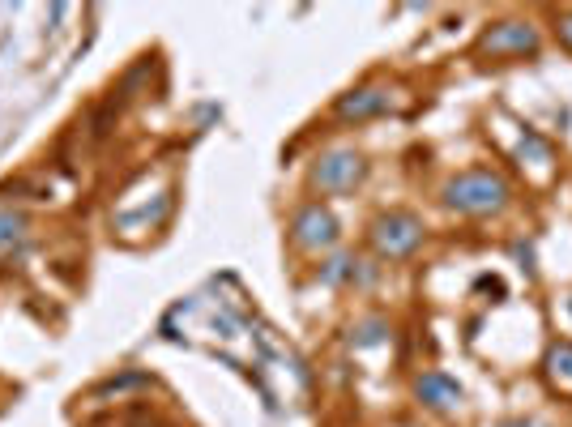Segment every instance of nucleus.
<instances>
[{"mask_svg":"<svg viewBox=\"0 0 572 427\" xmlns=\"http://www.w3.org/2000/svg\"><path fill=\"white\" fill-rule=\"evenodd\" d=\"M444 205L457 214H496L508 205V180L487 167L462 171V176H453L444 184Z\"/></svg>","mask_w":572,"mask_h":427,"instance_id":"nucleus-1","label":"nucleus"},{"mask_svg":"<svg viewBox=\"0 0 572 427\" xmlns=\"http://www.w3.org/2000/svg\"><path fill=\"white\" fill-rule=\"evenodd\" d=\"M423 244V223L415 214H406V210H393V214H380L376 223H372V248L380 252V257H389V261H402L410 257Z\"/></svg>","mask_w":572,"mask_h":427,"instance_id":"nucleus-2","label":"nucleus"},{"mask_svg":"<svg viewBox=\"0 0 572 427\" xmlns=\"http://www.w3.org/2000/svg\"><path fill=\"white\" fill-rule=\"evenodd\" d=\"M363 158L355 150H329L316 158L312 167V184L321 188V193H351V188L363 180Z\"/></svg>","mask_w":572,"mask_h":427,"instance_id":"nucleus-3","label":"nucleus"},{"mask_svg":"<svg viewBox=\"0 0 572 427\" xmlns=\"http://www.w3.org/2000/svg\"><path fill=\"white\" fill-rule=\"evenodd\" d=\"M291 240H295L299 248H308V252L329 248L333 240H338V218H333L321 201H312V205H304V210H295V218H291Z\"/></svg>","mask_w":572,"mask_h":427,"instance_id":"nucleus-4","label":"nucleus"},{"mask_svg":"<svg viewBox=\"0 0 572 427\" xmlns=\"http://www.w3.org/2000/svg\"><path fill=\"white\" fill-rule=\"evenodd\" d=\"M479 52L487 56H534L538 52V30L526 22H496L479 39Z\"/></svg>","mask_w":572,"mask_h":427,"instance_id":"nucleus-5","label":"nucleus"},{"mask_svg":"<svg viewBox=\"0 0 572 427\" xmlns=\"http://www.w3.org/2000/svg\"><path fill=\"white\" fill-rule=\"evenodd\" d=\"M389 107H393V99H389L385 86H359V90L338 99V116L342 120H368V116L389 112Z\"/></svg>","mask_w":572,"mask_h":427,"instance_id":"nucleus-6","label":"nucleus"},{"mask_svg":"<svg viewBox=\"0 0 572 427\" xmlns=\"http://www.w3.org/2000/svg\"><path fill=\"white\" fill-rule=\"evenodd\" d=\"M415 393H419V402L427 410H453L457 402H462V385H457L453 376H444V372H423L415 381Z\"/></svg>","mask_w":572,"mask_h":427,"instance_id":"nucleus-7","label":"nucleus"},{"mask_svg":"<svg viewBox=\"0 0 572 427\" xmlns=\"http://www.w3.org/2000/svg\"><path fill=\"white\" fill-rule=\"evenodd\" d=\"M547 376L555 381V389L572 398V342H555L547 355Z\"/></svg>","mask_w":572,"mask_h":427,"instance_id":"nucleus-8","label":"nucleus"},{"mask_svg":"<svg viewBox=\"0 0 572 427\" xmlns=\"http://www.w3.org/2000/svg\"><path fill=\"white\" fill-rule=\"evenodd\" d=\"M355 257H333L329 265H321V282H329V287H338V282H346V278H355Z\"/></svg>","mask_w":572,"mask_h":427,"instance_id":"nucleus-9","label":"nucleus"},{"mask_svg":"<svg viewBox=\"0 0 572 427\" xmlns=\"http://www.w3.org/2000/svg\"><path fill=\"white\" fill-rule=\"evenodd\" d=\"M521 158H534L538 167H547L551 163V146L538 133H526V137H521Z\"/></svg>","mask_w":572,"mask_h":427,"instance_id":"nucleus-10","label":"nucleus"},{"mask_svg":"<svg viewBox=\"0 0 572 427\" xmlns=\"http://www.w3.org/2000/svg\"><path fill=\"white\" fill-rule=\"evenodd\" d=\"M22 231H26L22 214H13V210H0V248H5V244H13V240H22Z\"/></svg>","mask_w":572,"mask_h":427,"instance_id":"nucleus-11","label":"nucleus"},{"mask_svg":"<svg viewBox=\"0 0 572 427\" xmlns=\"http://www.w3.org/2000/svg\"><path fill=\"white\" fill-rule=\"evenodd\" d=\"M380 338H385V321H363L355 334H351L355 346H372V342H380Z\"/></svg>","mask_w":572,"mask_h":427,"instance_id":"nucleus-12","label":"nucleus"},{"mask_svg":"<svg viewBox=\"0 0 572 427\" xmlns=\"http://www.w3.org/2000/svg\"><path fill=\"white\" fill-rule=\"evenodd\" d=\"M555 30H560V39L572 47V13H564V18H560V26H555Z\"/></svg>","mask_w":572,"mask_h":427,"instance_id":"nucleus-13","label":"nucleus"},{"mask_svg":"<svg viewBox=\"0 0 572 427\" xmlns=\"http://www.w3.org/2000/svg\"><path fill=\"white\" fill-rule=\"evenodd\" d=\"M504 427H538V423H521V419H517V423H504Z\"/></svg>","mask_w":572,"mask_h":427,"instance_id":"nucleus-14","label":"nucleus"}]
</instances>
